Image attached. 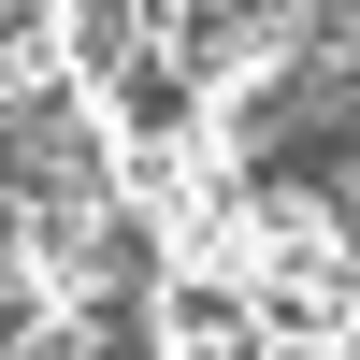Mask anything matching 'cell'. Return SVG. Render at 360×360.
<instances>
[{
  "label": "cell",
  "mask_w": 360,
  "mask_h": 360,
  "mask_svg": "<svg viewBox=\"0 0 360 360\" xmlns=\"http://www.w3.org/2000/svg\"><path fill=\"white\" fill-rule=\"evenodd\" d=\"M15 360H101V317H86V303H72V317H29Z\"/></svg>",
  "instance_id": "obj_1"
}]
</instances>
